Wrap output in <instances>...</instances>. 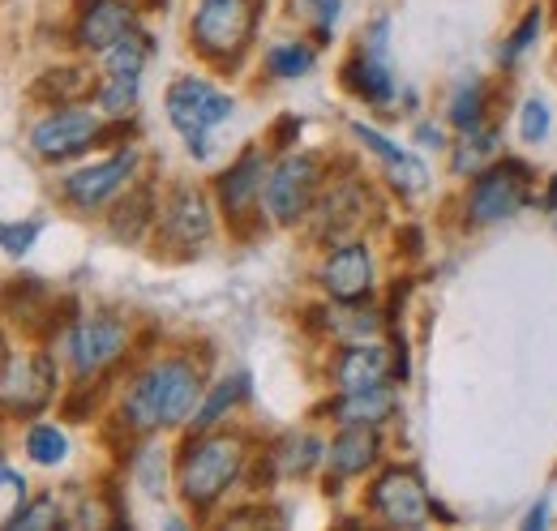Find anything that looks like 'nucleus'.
Here are the masks:
<instances>
[{
	"instance_id": "obj_24",
	"label": "nucleus",
	"mask_w": 557,
	"mask_h": 531,
	"mask_svg": "<svg viewBox=\"0 0 557 531\" xmlns=\"http://www.w3.org/2000/svg\"><path fill=\"white\" fill-rule=\"evenodd\" d=\"M99 103H103V112L125 116L138 103V73H112V82L99 90Z\"/></svg>"
},
{
	"instance_id": "obj_35",
	"label": "nucleus",
	"mask_w": 557,
	"mask_h": 531,
	"mask_svg": "<svg viewBox=\"0 0 557 531\" xmlns=\"http://www.w3.org/2000/svg\"><path fill=\"white\" fill-rule=\"evenodd\" d=\"M545 519H549V506L541 502V506H536V510L528 515V528H545Z\"/></svg>"
},
{
	"instance_id": "obj_27",
	"label": "nucleus",
	"mask_w": 557,
	"mask_h": 531,
	"mask_svg": "<svg viewBox=\"0 0 557 531\" xmlns=\"http://www.w3.org/2000/svg\"><path fill=\"white\" fill-rule=\"evenodd\" d=\"M146 219H150V194H134V198L116 210L112 232H116V236H125V240H134L141 227H146Z\"/></svg>"
},
{
	"instance_id": "obj_6",
	"label": "nucleus",
	"mask_w": 557,
	"mask_h": 531,
	"mask_svg": "<svg viewBox=\"0 0 557 531\" xmlns=\"http://www.w3.org/2000/svg\"><path fill=\"white\" fill-rule=\"evenodd\" d=\"M318 194V163L309 155H283L267 181V210L278 223H296Z\"/></svg>"
},
{
	"instance_id": "obj_25",
	"label": "nucleus",
	"mask_w": 557,
	"mask_h": 531,
	"mask_svg": "<svg viewBox=\"0 0 557 531\" xmlns=\"http://www.w3.org/2000/svg\"><path fill=\"white\" fill-rule=\"evenodd\" d=\"M245 386H249L245 378H232V382H219V386H214V395H210L207 403H202V411H198V420H194V429H210V424H214V420H219V416H223V411H227V407H232L236 398L245 395Z\"/></svg>"
},
{
	"instance_id": "obj_21",
	"label": "nucleus",
	"mask_w": 557,
	"mask_h": 531,
	"mask_svg": "<svg viewBox=\"0 0 557 531\" xmlns=\"http://www.w3.org/2000/svg\"><path fill=\"white\" fill-rule=\"evenodd\" d=\"M481 112H485V90H481V82H476V77L459 82V86H455V99H450V121L463 133H472V129H481Z\"/></svg>"
},
{
	"instance_id": "obj_4",
	"label": "nucleus",
	"mask_w": 557,
	"mask_h": 531,
	"mask_svg": "<svg viewBox=\"0 0 557 531\" xmlns=\"http://www.w3.org/2000/svg\"><path fill=\"white\" fill-rule=\"evenodd\" d=\"M528 194H532V172H528V163L502 159V163H493L488 172L476 176L472 198H468V214H472L476 223L510 219V214L528 201Z\"/></svg>"
},
{
	"instance_id": "obj_30",
	"label": "nucleus",
	"mask_w": 557,
	"mask_h": 531,
	"mask_svg": "<svg viewBox=\"0 0 557 531\" xmlns=\"http://www.w3.org/2000/svg\"><path fill=\"white\" fill-rule=\"evenodd\" d=\"M9 528H57V502H52V497H39V502L22 506V510L9 519Z\"/></svg>"
},
{
	"instance_id": "obj_31",
	"label": "nucleus",
	"mask_w": 557,
	"mask_h": 531,
	"mask_svg": "<svg viewBox=\"0 0 557 531\" xmlns=\"http://www.w3.org/2000/svg\"><path fill=\"white\" fill-rule=\"evenodd\" d=\"M519 133H523V141H541V137L549 133V108H545L541 99H528V103H523V112H519Z\"/></svg>"
},
{
	"instance_id": "obj_16",
	"label": "nucleus",
	"mask_w": 557,
	"mask_h": 531,
	"mask_svg": "<svg viewBox=\"0 0 557 531\" xmlns=\"http://www.w3.org/2000/svg\"><path fill=\"white\" fill-rule=\"evenodd\" d=\"M351 133L386 163V176H391L395 189H404V194H420V189H424V168H420L408 150H399L391 137H382V133L369 129V125H351Z\"/></svg>"
},
{
	"instance_id": "obj_8",
	"label": "nucleus",
	"mask_w": 557,
	"mask_h": 531,
	"mask_svg": "<svg viewBox=\"0 0 557 531\" xmlns=\"http://www.w3.org/2000/svg\"><path fill=\"white\" fill-rule=\"evenodd\" d=\"M57 391V369L48 356H9L4 360V407L17 411H39Z\"/></svg>"
},
{
	"instance_id": "obj_9",
	"label": "nucleus",
	"mask_w": 557,
	"mask_h": 531,
	"mask_svg": "<svg viewBox=\"0 0 557 531\" xmlns=\"http://www.w3.org/2000/svg\"><path fill=\"white\" fill-rule=\"evenodd\" d=\"M125 347V326L116 318H82L77 331L70 334V356H73V373L77 378H90L99 369H108Z\"/></svg>"
},
{
	"instance_id": "obj_3",
	"label": "nucleus",
	"mask_w": 557,
	"mask_h": 531,
	"mask_svg": "<svg viewBox=\"0 0 557 531\" xmlns=\"http://www.w3.org/2000/svg\"><path fill=\"white\" fill-rule=\"evenodd\" d=\"M236 471H240V442L236 437H202L185 450L181 493L189 506L207 510L210 502H219V493L236 480Z\"/></svg>"
},
{
	"instance_id": "obj_33",
	"label": "nucleus",
	"mask_w": 557,
	"mask_h": 531,
	"mask_svg": "<svg viewBox=\"0 0 557 531\" xmlns=\"http://www.w3.org/2000/svg\"><path fill=\"white\" fill-rule=\"evenodd\" d=\"M35 232H39L35 223H22V227L9 223V227H4V254H9V258H22V254L30 249V240H35Z\"/></svg>"
},
{
	"instance_id": "obj_11",
	"label": "nucleus",
	"mask_w": 557,
	"mask_h": 531,
	"mask_svg": "<svg viewBox=\"0 0 557 531\" xmlns=\"http://www.w3.org/2000/svg\"><path fill=\"white\" fill-rule=\"evenodd\" d=\"M134 168H138V150H121V155H112L103 163H90V168L73 172L70 181H65V198L73 206H82V210H90V206L112 198L134 176Z\"/></svg>"
},
{
	"instance_id": "obj_5",
	"label": "nucleus",
	"mask_w": 557,
	"mask_h": 531,
	"mask_svg": "<svg viewBox=\"0 0 557 531\" xmlns=\"http://www.w3.org/2000/svg\"><path fill=\"white\" fill-rule=\"evenodd\" d=\"M253 30L249 0H202L194 13V44L202 57H236Z\"/></svg>"
},
{
	"instance_id": "obj_18",
	"label": "nucleus",
	"mask_w": 557,
	"mask_h": 531,
	"mask_svg": "<svg viewBox=\"0 0 557 531\" xmlns=\"http://www.w3.org/2000/svg\"><path fill=\"white\" fill-rule=\"evenodd\" d=\"M386 373H391V360H386V351L382 347H351L348 356L339 360V369H335V378H339V386H344V395L351 391H369V386H382L386 382Z\"/></svg>"
},
{
	"instance_id": "obj_7",
	"label": "nucleus",
	"mask_w": 557,
	"mask_h": 531,
	"mask_svg": "<svg viewBox=\"0 0 557 531\" xmlns=\"http://www.w3.org/2000/svg\"><path fill=\"white\" fill-rule=\"evenodd\" d=\"M369 502H373V510H377L386 523H399V528H417V523L429 519V497H424L417 476L404 471V467L382 471Z\"/></svg>"
},
{
	"instance_id": "obj_20",
	"label": "nucleus",
	"mask_w": 557,
	"mask_h": 531,
	"mask_svg": "<svg viewBox=\"0 0 557 531\" xmlns=\"http://www.w3.org/2000/svg\"><path fill=\"white\" fill-rule=\"evenodd\" d=\"M391 407H395V398H391L386 386H369V391H351V395L339 398L335 416H339L344 424H377Z\"/></svg>"
},
{
	"instance_id": "obj_15",
	"label": "nucleus",
	"mask_w": 557,
	"mask_h": 531,
	"mask_svg": "<svg viewBox=\"0 0 557 531\" xmlns=\"http://www.w3.org/2000/svg\"><path fill=\"white\" fill-rule=\"evenodd\" d=\"M219 198L227 206V219H245L253 201L262 198V155L245 150L223 176H219Z\"/></svg>"
},
{
	"instance_id": "obj_19",
	"label": "nucleus",
	"mask_w": 557,
	"mask_h": 531,
	"mask_svg": "<svg viewBox=\"0 0 557 531\" xmlns=\"http://www.w3.org/2000/svg\"><path fill=\"white\" fill-rule=\"evenodd\" d=\"M377 459V433H373V424H348L339 437H335V446H331V467L335 471H364V467Z\"/></svg>"
},
{
	"instance_id": "obj_10",
	"label": "nucleus",
	"mask_w": 557,
	"mask_h": 531,
	"mask_svg": "<svg viewBox=\"0 0 557 531\" xmlns=\"http://www.w3.org/2000/svg\"><path fill=\"white\" fill-rule=\"evenodd\" d=\"M386 22H373L369 35L360 39V52L356 61L344 69V82H348L356 95H364L369 103H386L395 95V82H391V69H386Z\"/></svg>"
},
{
	"instance_id": "obj_2",
	"label": "nucleus",
	"mask_w": 557,
	"mask_h": 531,
	"mask_svg": "<svg viewBox=\"0 0 557 531\" xmlns=\"http://www.w3.org/2000/svg\"><path fill=\"white\" fill-rule=\"evenodd\" d=\"M232 116V99L223 90H214L202 77H181L168 90V121L172 129L185 137L189 155L207 159L210 155V133L219 129Z\"/></svg>"
},
{
	"instance_id": "obj_29",
	"label": "nucleus",
	"mask_w": 557,
	"mask_h": 531,
	"mask_svg": "<svg viewBox=\"0 0 557 531\" xmlns=\"http://www.w3.org/2000/svg\"><path fill=\"white\" fill-rule=\"evenodd\" d=\"M536 35H541V9H532V13L523 17V26H519V30L506 39V48H502V61H506V65H515V61H519V57L532 48V39H536Z\"/></svg>"
},
{
	"instance_id": "obj_28",
	"label": "nucleus",
	"mask_w": 557,
	"mask_h": 531,
	"mask_svg": "<svg viewBox=\"0 0 557 531\" xmlns=\"http://www.w3.org/2000/svg\"><path fill=\"white\" fill-rule=\"evenodd\" d=\"M493 146H497V137H493V133L472 129L468 133V141H463V155H455V172H476L488 155H493Z\"/></svg>"
},
{
	"instance_id": "obj_22",
	"label": "nucleus",
	"mask_w": 557,
	"mask_h": 531,
	"mask_svg": "<svg viewBox=\"0 0 557 531\" xmlns=\"http://www.w3.org/2000/svg\"><path fill=\"white\" fill-rule=\"evenodd\" d=\"M26 455L44 467L61 464V459L70 455V437H65L57 424H30V433H26Z\"/></svg>"
},
{
	"instance_id": "obj_14",
	"label": "nucleus",
	"mask_w": 557,
	"mask_h": 531,
	"mask_svg": "<svg viewBox=\"0 0 557 531\" xmlns=\"http://www.w3.org/2000/svg\"><path fill=\"white\" fill-rule=\"evenodd\" d=\"M369 279H373V258L364 245H344L331 254V262L322 266V283L331 287V296L339 305H356L369 296Z\"/></svg>"
},
{
	"instance_id": "obj_34",
	"label": "nucleus",
	"mask_w": 557,
	"mask_h": 531,
	"mask_svg": "<svg viewBox=\"0 0 557 531\" xmlns=\"http://www.w3.org/2000/svg\"><path fill=\"white\" fill-rule=\"evenodd\" d=\"M0 476H4V523H9V519L17 515V510H13V506H17V497H26V480H22L13 467H4Z\"/></svg>"
},
{
	"instance_id": "obj_13",
	"label": "nucleus",
	"mask_w": 557,
	"mask_h": 531,
	"mask_svg": "<svg viewBox=\"0 0 557 531\" xmlns=\"http://www.w3.org/2000/svg\"><path fill=\"white\" fill-rule=\"evenodd\" d=\"M129 30H134V9L125 0H90L77 17V44L90 52H108Z\"/></svg>"
},
{
	"instance_id": "obj_23",
	"label": "nucleus",
	"mask_w": 557,
	"mask_h": 531,
	"mask_svg": "<svg viewBox=\"0 0 557 531\" xmlns=\"http://www.w3.org/2000/svg\"><path fill=\"white\" fill-rule=\"evenodd\" d=\"M267 69L275 77H300V73L313 69V48H305V44H275L267 52Z\"/></svg>"
},
{
	"instance_id": "obj_32",
	"label": "nucleus",
	"mask_w": 557,
	"mask_h": 531,
	"mask_svg": "<svg viewBox=\"0 0 557 531\" xmlns=\"http://www.w3.org/2000/svg\"><path fill=\"white\" fill-rule=\"evenodd\" d=\"M292 4L318 22V35H331V26L339 17V0H292Z\"/></svg>"
},
{
	"instance_id": "obj_12",
	"label": "nucleus",
	"mask_w": 557,
	"mask_h": 531,
	"mask_svg": "<svg viewBox=\"0 0 557 531\" xmlns=\"http://www.w3.org/2000/svg\"><path fill=\"white\" fill-rule=\"evenodd\" d=\"M95 133H99V116H90L82 108H65V112H52L35 125L30 146L44 159H65V155H77L86 141H95Z\"/></svg>"
},
{
	"instance_id": "obj_1",
	"label": "nucleus",
	"mask_w": 557,
	"mask_h": 531,
	"mask_svg": "<svg viewBox=\"0 0 557 531\" xmlns=\"http://www.w3.org/2000/svg\"><path fill=\"white\" fill-rule=\"evenodd\" d=\"M198 398H202L198 373L185 360H163V365H150L129 386L125 420L141 433L146 429H172V424H185L194 416Z\"/></svg>"
},
{
	"instance_id": "obj_17",
	"label": "nucleus",
	"mask_w": 557,
	"mask_h": 531,
	"mask_svg": "<svg viewBox=\"0 0 557 531\" xmlns=\"http://www.w3.org/2000/svg\"><path fill=\"white\" fill-rule=\"evenodd\" d=\"M163 232L172 236V240H181V245H202L210 236V206L202 194H194V189H181L172 206L163 210Z\"/></svg>"
},
{
	"instance_id": "obj_26",
	"label": "nucleus",
	"mask_w": 557,
	"mask_h": 531,
	"mask_svg": "<svg viewBox=\"0 0 557 531\" xmlns=\"http://www.w3.org/2000/svg\"><path fill=\"white\" fill-rule=\"evenodd\" d=\"M141 61H146V39L134 30L108 48V69L112 73H141Z\"/></svg>"
}]
</instances>
